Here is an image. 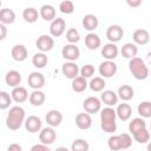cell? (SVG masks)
<instances>
[{
	"mask_svg": "<svg viewBox=\"0 0 151 151\" xmlns=\"http://www.w3.org/2000/svg\"><path fill=\"white\" fill-rule=\"evenodd\" d=\"M83 107L88 114L97 113L101 110V101L97 97H87L83 103Z\"/></svg>",
	"mask_w": 151,
	"mask_h": 151,
	"instance_id": "cell-7",
	"label": "cell"
},
{
	"mask_svg": "<svg viewBox=\"0 0 151 151\" xmlns=\"http://www.w3.org/2000/svg\"><path fill=\"white\" fill-rule=\"evenodd\" d=\"M11 55H12V58L15 61L21 63V61H24V60L27 59L28 51H27V48L24 45H20V44L19 45H14L12 47V50H11Z\"/></svg>",
	"mask_w": 151,
	"mask_h": 151,
	"instance_id": "cell-15",
	"label": "cell"
},
{
	"mask_svg": "<svg viewBox=\"0 0 151 151\" xmlns=\"http://www.w3.org/2000/svg\"><path fill=\"white\" fill-rule=\"evenodd\" d=\"M28 100L33 106H41L46 100V96H45V93L42 91L35 90L29 94V99Z\"/></svg>",
	"mask_w": 151,
	"mask_h": 151,
	"instance_id": "cell-30",
	"label": "cell"
},
{
	"mask_svg": "<svg viewBox=\"0 0 151 151\" xmlns=\"http://www.w3.org/2000/svg\"><path fill=\"white\" fill-rule=\"evenodd\" d=\"M100 99H101V101L105 105H107V106H114V105L118 104L119 97H118V94L116 92H113L111 90H105V91H103V93L100 96Z\"/></svg>",
	"mask_w": 151,
	"mask_h": 151,
	"instance_id": "cell-22",
	"label": "cell"
},
{
	"mask_svg": "<svg viewBox=\"0 0 151 151\" xmlns=\"http://www.w3.org/2000/svg\"><path fill=\"white\" fill-rule=\"evenodd\" d=\"M35 46L37 48L45 53V52H50L53 47H54V39L52 35H48V34H41L37 41H35Z\"/></svg>",
	"mask_w": 151,
	"mask_h": 151,
	"instance_id": "cell-6",
	"label": "cell"
},
{
	"mask_svg": "<svg viewBox=\"0 0 151 151\" xmlns=\"http://www.w3.org/2000/svg\"><path fill=\"white\" fill-rule=\"evenodd\" d=\"M119 53V50L117 47L116 44H112V42H109V44H105L101 48V55L106 59V60H113L117 58Z\"/></svg>",
	"mask_w": 151,
	"mask_h": 151,
	"instance_id": "cell-16",
	"label": "cell"
},
{
	"mask_svg": "<svg viewBox=\"0 0 151 151\" xmlns=\"http://www.w3.org/2000/svg\"><path fill=\"white\" fill-rule=\"evenodd\" d=\"M133 41L136 45H146L150 41V34L144 28H138L133 32Z\"/></svg>",
	"mask_w": 151,
	"mask_h": 151,
	"instance_id": "cell-19",
	"label": "cell"
},
{
	"mask_svg": "<svg viewBox=\"0 0 151 151\" xmlns=\"http://www.w3.org/2000/svg\"><path fill=\"white\" fill-rule=\"evenodd\" d=\"M63 122V114L60 111L58 110H51L47 112L46 114V123L51 126V127H55L59 126Z\"/></svg>",
	"mask_w": 151,
	"mask_h": 151,
	"instance_id": "cell-18",
	"label": "cell"
},
{
	"mask_svg": "<svg viewBox=\"0 0 151 151\" xmlns=\"http://www.w3.org/2000/svg\"><path fill=\"white\" fill-rule=\"evenodd\" d=\"M137 111L142 118H150L151 117V101H142L138 104Z\"/></svg>",
	"mask_w": 151,
	"mask_h": 151,
	"instance_id": "cell-36",
	"label": "cell"
},
{
	"mask_svg": "<svg viewBox=\"0 0 151 151\" xmlns=\"http://www.w3.org/2000/svg\"><path fill=\"white\" fill-rule=\"evenodd\" d=\"M147 151H151V142H149L147 144Z\"/></svg>",
	"mask_w": 151,
	"mask_h": 151,
	"instance_id": "cell-49",
	"label": "cell"
},
{
	"mask_svg": "<svg viewBox=\"0 0 151 151\" xmlns=\"http://www.w3.org/2000/svg\"><path fill=\"white\" fill-rule=\"evenodd\" d=\"M48 63V58L45 53L42 52H39V53H35L33 57H32V64L34 67L37 68H42L47 65Z\"/></svg>",
	"mask_w": 151,
	"mask_h": 151,
	"instance_id": "cell-35",
	"label": "cell"
},
{
	"mask_svg": "<svg viewBox=\"0 0 151 151\" xmlns=\"http://www.w3.org/2000/svg\"><path fill=\"white\" fill-rule=\"evenodd\" d=\"M81 24H83V27L91 33L92 31H94L98 27L99 21H98V18L94 14H86V15H84Z\"/></svg>",
	"mask_w": 151,
	"mask_h": 151,
	"instance_id": "cell-23",
	"label": "cell"
},
{
	"mask_svg": "<svg viewBox=\"0 0 151 151\" xmlns=\"http://www.w3.org/2000/svg\"><path fill=\"white\" fill-rule=\"evenodd\" d=\"M125 151H129V150H125Z\"/></svg>",
	"mask_w": 151,
	"mask_h": 151,
	"instance_id": "cell-51",
	"label": "cell"
},
{
	"mask_svg": "<svg viewBox=\"0 0 151 151\" xmlns=\"http://www.w3.org/2000/svg\"><path fill=\"white\" fill-rule=\"evenodd\" d=\"M118 97L123 100V101H129L133 98L134 96V91L132 88V86L130 85H122L119 88H118V92H117Z\"/></svg>",
	"mask_w": 151,
	"mask_h": 151,
	"instance_id": "cell-29",
	"label": "cell"
},
{
	"mask_svg": "<svg viewBox=\"0 0 151 151\" xmlns=\"http://www.w3.org/2000/svg\"><path fill=\"white\" fill-rule=\"evenodd\" d=\"M76 125L80 130H87L92 126V118L88 113H78L76 117Z\"/></svg>",
	"mask_w": 151,
	"mask_h": 151,
	"instance_id": "cell-17",
	"label": "cell"
},
{
	"mask_svg": "<svg viewBox=\"0 0 151 151\" xmlns=\"http://www.w3.org/2000/svg\"><path fill=\"white\" fill-rule=\"evenodd\" d=\"M6 34H7V28H6V25L0 24V40H4V39L6 38Z\"/></svg>",
	"mask_w": 151,
	"mask_h": 151,
	"instance_id": "cell-45",
	"label": "cell"
},
{
	"mask_svg": "<svg viewBox=\"0 0 151 151\" xmlns=\"http://www.w3.org/2000/svg\"><path fill=\"white\" fill-rule=\"evenodd\" d=\"M150 132H151V124H150Z\"/></svg>",
	"mask_w": 151,
	"mask_h": 151,
	"instance_id": "cell-50",
	"label": "cell"
},
{
	"mask_svg": "<svg viewBox=\"0 0 151 151\" xmlns=\"http://www.w3.org/2000/svg\"><path fill=\"white\" fill-rule=\"evenodd\" d=\"M116 112H117V117H118L120 120L126 122V120H129V119L131 118L132 109H131V106H130L129 104L122 103V104H119V105L117 106Z\"/></svg>",
	"mask_w": 151,
	"mask_h": 151,
	"instance_id": "cell-25",
	"label": "cell"
},
{
	"mask_svg": "<svg viewBox=\"0 0 151 151\" xmlns=\"http://www.w3.org/2000/svg\"><path fill=\"white\" fill-rule=\"evenodd\" d=\"M15 21V13L11 8H2L0 11V22L2 25H11Z\"/></svg>",
	"mask_w": 151,
	"mask_h": 151,
	"instance_id": "cell-28",
	"label": "cell"
},
{
	"mask_svg": "<svg viewBox=\"0 0 151 151\" xmlns=\"http://www.w3.org/2000/svg\"><path fill=\"white\" fill-rule=\"evenodd\" d=\"M120 53L124 58L126 59H133L137 57V53H138V47L137 45L133 42H126L123 45L122 50H120Z\"/></svg>",
	"mask_w": 151,
	"mask_h": 151,
	"instance_id": "cell-24",
	"label": "cell"
},
{
	"mask_svg": "<svg viewBox=\"0 0 151 151\" xmlns=\"http://www.w3.org/2000/svg\"><path fill=\"white\" fill-rule=\"evenodd\" d=\"M129 70L137 80H145L149 76V68L142 58H133L129 61Z\"/></svg>",
	"mask_w": 151,
	"mask_h": 151,
	"instance_id": "cell-4",
	"label": "cell"
},
{
	"mask_svg": "<svg viewBox=\"0 0 151 151\" xmlns=\"http://www.w3.org/2000/svg\"><path fill=\"white\" fill-rule=\"evenodd\" d=\"M90 150V145L87 143V140L85 139H74L72 145H71V151H88Z\"/></svg>",
	"mask_w": 151,
	"mask_h": 151,
	"instance_id": "cell-37",
	"label": "cell"
},
{
	"mask_svg": "<svg viewBox=\"0 0 151 151\" xmlns=\"http://www.w3.org/2000/svg\"><path fill=\"white\" fill-rule=\"evenodd\" d=\"M40 17L45 20V21H53L55 19V8L52 5H44L40 7Z\"/></svg>",
	"mask_w": 151,
	"mask_h": 151,
	"instance_id": "cell-27",
	"label": "cell"
},
{
	"mask_svg": "<svg viewBox=\"0 0 151 151\" xmlns=\"http://www.w3.org/2000/svg\"><path fill=\"white\" fill-rule=\"evenodd\" d=\"M55 139H57V132L51 126L44 127L39 132V140L41 142V144L51 145V144H53L55 142Z\"/></svg>",
	"mask_w": 151,
	"mask_h": 151,
	"instance_id": "cell-9",
	"label": "cell"
},
{
	"mask_svg": "<svg viewBox=\"0 0 151 151\" xmlns=\"http://www.w3.org/2000/svg\"><path fill=\"white\" fill-rule=\"evenodd\" d=\"M59 9L61 13L64 14H71L74 12V5L72 1L70 0H65V1H61L60 5H59Z\"/></svg>",
	"mask_w": 151,
	"mask_h": 151,
	"instance_id": "cell-40",
	"label": "cell"
},
{
	"mask_svg": "<svg viewBox=\"0 0 151 151\" xmlns=\"http://www.w3.org/2000/svg\"><path fill=\"white\" fill-rule=\"evenodd\" d=\"M42 123L41 119L37 116H29L28 118H26L25 120V129L29 132V133H37L40 132L42 129Z\"/></svg>",
	"mask_w": 151,
	"mask_h": 151,
	"instance_id": "cell-13",
	"label": "cell"
},
{
	"mask_svg": "<svg viewBox=\"0 0 151 151\" xmlns=\"http://www.w3.org/2000/svg\"><path fill=\"white\" fill-rule=\"evenodd\" d=\"M65 28H66L65 20L63 18H55L50 25V33L52 37L58 38V37L63 35V33L65 32Z\"/></svg>",
	"mask_w": 151,
	"mask_h": 151,
	"instance_id": "cell-12",
	"label": "cell"
},
{
	"mask_svg": "<svg viewBox=\"0 0 151 151\" xmlns=\"http://www.w3.org/2000/svg\"><path fill=\"white\" fill-rule=\"evenodd\" d=\"M132 145V138L129 133H120V134H113L107 140V146L112 151H119V150H127Z\"/></svg>",
	"mask_w": 151,
	"mask_h": 151,
	"instance_id": "cell-3",
	"label": "cell"
},
{
	"mask_svg": "<svg viewBox=\"0 0 151 151\" xmlns=\"http://www.w3.org/2000/svg\"><path fill=\"white\" fill-rule=\"evenodd\" d=\"M61 55L67 61H74L80 57V51L74 44H67L63 47Z\"/></svg>",
	"mask_w": 151,
	"mask_h": 151,
	"instance_id": "cell-8",
	"label": "cell"
},
{
	"mask_svg": "<svg viewBox=\"0 0 151 151\" xmlns=\"http://www.w3.org/2000/svg\"><path fill=\"white\" fill-rule=\"evenodd\" d=\"M54 151H70L67 147H64V146H60V147H57Z\"/></svg>",
	"mask_w": 151,
	"mask_h": 151,
	"instance_id": "cell-48",
	"label": "cell"
},
{
	"mask_svg": "<svg viewBox=\"0 0 151 151\" xmlns=\"http://www.w3.org/2000/svg\"><path fill=\"white\" fill-rule=\"evenodd\" d=\"M25 110L21 106H12L6 118V126L12 130H19L22 124H25Z\"/></svg>",
	"mask_w": 151,
	"mask_h": 151,
	"instance_id": "cell-2",
	"label": "cell"
},
{
	"mask_svg": "<svg viewBox=\"0 0 151 151\" xmlns=\"http://www.w3.org/2000/svg\"><path fill=\"white\" fill-rule=\"evenodd\" d=\"M105 86H106V83H105L104 78H101V77H94L88 83V87L93 92H101V91H104Z\"/></svg>",
	"mask_w": 151,
	"mask_h": 151,
	"instance_id": "cell-34",
	"label": "cell"
},
{
	"mask_svg": "<svg viewBox=\"0 0 151 151\" xmlns=\"http://www.w3.org/2000/svg\"><path fill=\"white\" fill-rule=\"evenodd\" d=\"M29 151H52V150L45 144H35L31 147Z\"/></svg>",
	"mask_w": 151,
	"mask_h": 151,
	"instance_id": "cell-43",
	"label": "cell"
},
{
	"mask_svg": "<svg viewBox=\"0 0 151 151\" xmlns=\"http://www.w3.org/2000/svg\"><path fill=\"white\" fill-rule=\"evenodd\" d=\"M143 129H146V123L142 117L140 118H133L129 124V131L132 133V136Z\"/></svg>",
	"mask_w": 151,
	"mask_h": 151,
	"instance_id": "cell-32",
	"label": "cell"
},
{
	"mask_svg": "<svg viewBox=\"0 0 151 151\" xmlns=\"http://www.w3.org/2000/svg\"><path fill=\"white\" fill-rule=\"evenodd\" d=\"M123 35H124V31L119 25H111L106 29V38L112 44H116V42L120 41Z\"/></svg>",
	"mask_w": 151,
	"mask_h": 151,
	"instance_id": "cell-10",
	"label": "cell"
},
{
	"mask_svg": "<svg viewBox=\"0 0 151 151\" xmlns=\"http://www.w3.org/2000/svg\"><path fill=\"white\" fill-rule=\"evenodd\" d=\"M100 44H101V40H100L98 34L91 32V33L85 35V45H86V47L88 50H92V51L97 50L100 46Z\"/></svg>",
	"mask_w": 151,
	"mask_h": 151,
	"instance_id": "cell-26",
	"label": "cell"
},
{
	"mask_svg": "<svg viewBox=\"0 0 151 151\" xmlns=\"http://www.w3.org/2000/svg\"><path fill=\"white\" fill-rule=\"evenodd\" d=\"M126 4L131 7H138L142 5V0H127Z\"/></svg>",
	"mask_w": 151,
	"mask_h": 151,
	"instance_id": "cell-46",
	"label": "cell"
},
{
	"mask_svg": "<svg viewBox=\"0 0 151 151\" xmlns=\"http://www.w3.org/2000/svg\"><path fill=\"white\" fill-rule=\"evenodd\" d=\"M133 138L137 143L139 144H145L150 140V131L147 129H143L140 131H138L137 133L133 134Z\"/></svg>",
	"mask_w": 151,
	"mask_h": 151,
	"instance_id": "cell-38",
	"label": "cell"
},
{
	"mask_svg": "<svg viewBox=\"0 0 151 151\" xmlns=\"http://www.w3.org/2000/svg\"><path fill=\"white\" fill-rule=\"evenodd\" d=\"M27 83H28V86L33 88V91L40 90L45 85V77L40 72H32L27 78Z\"/></svg>",
	"mask_w": 151,
	"mask_h": 151,
	"instance_id": "cell-11",
	"label": "cell"
},
{
	"mask_svg": "<svg viewBox=\"0 0 151 151\" xmlns=\"http://www.w3.org/2000/svg\"><path fill=\"white\" fill-rule=\"evenodd\" d=\"M146 61L149 63V65H151V51L146 54Z\"/></svg>",
	"mask_w": 151,
	"mask_h": 151,
	"instance_id": "cell-47",
	"label": "cell"
},
{
	"mask_svg": "<svg viewBox=\"0 0 151 151\" xmlns=\"http://www.w3.org/2000/svg\"><path fill=\"white\" fill-rule=\"evenodd\" d=\"M40 13L34 8V7H27L22 11V18L26 22H29V24H33L38 20Z\"/></svg>",
	"mask_w": 151,
	"mask_h": 151,
	"instance_id": "cell-31",
	"label": "cell"
},
{
	"mask_svg": "<svg viewBox=\"0 0 151 151\" xmlns=\"http://www.w3.org/2000/svg\"><path fill=\"white\" fill-rule=\"evenodd\" d=\"M61 72L66 78L73 80L78 77V73H80V68L74 61H66L61 67Z\"/></svg>",
	"mask_w": 151,
	"mask_h": 151,
	"instance_id": "cell-14",
	"label": "cell"
},
{
	"mask_svg": "<svg viewBox=\"0 0 151 151\" xmlns=\"http://www.w3.org/2000/svg\"><path fill=\"white\" fill-rule=\"evenodd\" d=\"M117 112L113 107L106 106L100 110V127L104 132L113 133L117 131Z\"/></svg>",
	"mask_w": 151,
	"mask_h": 151,
	"instance_id": "cell-1",
	"label": "cell"
},
{
	"mask_svg": "<svg viewBox=\"0 0 151 151\" xmlns=\"http://www.w3.org/2000/svg\"><path fill=\"white\" fill-rule=\"evenodd\" d=\"M87 86H88L87 80L85 78H83L81 76H78L77 78H74L72 80V90L74 92H78V93L84 92L87 88Z\"/></svg>",
	"mask_w": 151,
	"mask_h": 151,
	"instance_id": "cell-33",
	"label": "cell"
},
{
	"mask_svg": "<svg viewBox=\"0 0 151 151\" xmlns=\"http://www.w3.org/2000/svg\"><path fill=\"white\" fill-rule=\"evenodd\" d=\"M11 96H12V99L15 103H25L27 99H29L27 90L25 87H22V86L14 87L12 90V92H11Z\"/></svg>",
	"mask_w": 151,
	"mask_h": 151,
	"instance_id": "cell-20",
	"label": "cell"
},
{
	"mask_svg": "<svg viewBox=\"0 0 151 151\" xmlns=\"http://www.w3.org/2000/svg\"><path fill=\"white\" fill-rule=\"evenodd\" d=\"M117 64L113 60H105L103 63H100L99 65V74L101 76V78H111L117 73Z\"/></svg>",
	"mask_w": 151,
	"mask_h": 151,
	"instance_id": "cell-5",
	"label": "cell"
},
{
	"mask_svg": "<svg viewBox=\"0 0 151 151\" xmlns=\"http://www.w3.org/2000/svg\"><path fill=\"white\" fill-rule=\"evenodd\" d=\"M93 74H94V66L91 65V64H86L80 68V76L85 79L92 78Z\"/></svg>",
	"mask_w": 151,
	"mask_h": 151,
	"instance_id": "cell-42",
	"label": "cell"
},
{
	"mask_svg": "<svg viewBox=\"0 0 151 151\" xmlns=\"http://www.w3.org/2000/svg\"><path fill=\"white\" fill-rule=\"evenodd\" d=\"M12 96L8 94L6 91H1L0 92V109L1 110H6L9 107V105L12 104Z\"/></svg>",
	"mask_w": 151,
	"mask_h": 151,
	"instance_id": "cell-39",
	"label": "cell"
},
{
	"mask_svg": "<svg viewBox=\"0 0 151 151\" xmlns=\"http://www.w3.org/2000/svg\"><path fill=\"white\" fill-rule=\"evenodd\" d=\"M66 39H67V41L70 44H74L76 45V42H78L80 40V34L76 28H70L66 32Z\"/></svg>",
	"mask_w": 151,
	"mask_h": 151,
	"instance_id": "cell-41",
	"label": "cell"
},
{
	"mask_svg": "<svg viewBox=\"0 0 151 151\" xmlns=\"http://www.w3.org/2000/svg\"><path fill=\"white\" fill-rule=\"evenodd\" d=\"M5 81L8 86L11 87H18L21 83V74L15 71V70H12V71H8L5 76Z\"/></svg>",
	"mask_w": 151,
	"mask_h": 151,
	"instance_id": "cell-21",
	"label": "cell"
},
{
	"mask_svg": "<svg viewBox=\"0 0 151 151\" xmlns=\"http://www.w3.org/2000/svg\"><path fill=\"white\" fill-rule=\"evenodd\" d=\"M7 151H22L21 145H19L18 143H12L9 144V146L7 147Z\"/></svg>",
	"mask_w": 151,
	"mask_h": 151,
	"instance_id": "cell-44",
	"label": "cell"
}]
</instances>
